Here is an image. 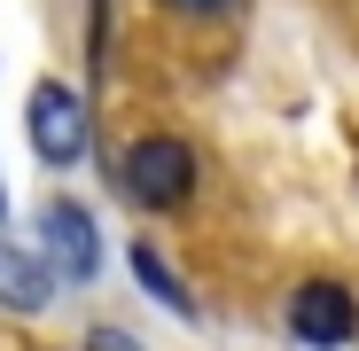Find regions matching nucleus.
<instances>
[{
  "label": "nucleus",
  "instance_id": "7ed1b4c3",
  "mask_svg": "<svg viewBox=\"0 0 359 351\" xmlns=\"http://www.w3.org/2000/svg\"><path fill=\"white\" fill-rule=\"evenodd\" d=\"M289 336L313 343V351H344V343L359 336V305H351V289H336V281H305V289L289 297Z\"/></svg>",
  "mask_w": 359,
  "mask_h": 351
},
{
  "label": "nucleus",
  "instance_id": "1a4fd4ad",
  "mask_svg": "<svg viewBox=\"0 0 359 351\" xmlns=\"http://www.w3.org/2000/svg\"><path fill=\"white\" fill-rule=\"evenodd\" d=\"M0 211H8V188H0Z\"/></svg>",
  "mask_w": 359,
  "mask_h": 351
},
{
  "label": "nucleus",
  "instance_id": "39448f33",
  "mask_svg": "<svg viewBox=\"0 0 359 351\" xmlns=\"http://www.w3.org/2000/svg\"><path fill=\"white\" fill-rule=\"evenodd\" d=\"M47 297H55V266H47V250L0 242V305H8V312H39Z\"/></svg>",
  "mask_w": 359,
  "mask_h": 351
},
{
  "label": "nucleus",
  "instance_id": "f03ea898",
  "mask_svg": "<svg viewBox=\"0 0 359 351\" xmlns=\"http://www.w3.org/2000/svg\"><path fill=\"white\" fill-rule=\"evenodd\" d=\"M24 125H32V149H39L47 164H79V156H86V141H94L86 94H79V86H63V78L32 86V102H24Z\"/></svg>",
  "mask_w": 359,
  "mask_h": 351
},
{
  "label": "nucleus",
  "instance_id": "6e6552de",
  "mask_svg": "<svg viewBox=\"0 0 359 351\" xmlns=\"http://www.w3.org/2000/svg\"><path fill=\"white\" fill-rule=\"evenodd\" d=\"M86 351H141V343H133L126 328H94V336H86Z\"/></svg>",
  "mask_w": 359,
  "mask_h": 351
},
{
  "label": "nucleus",
  "instance_id": "0eeeda50",
  "mask_svg": "<svg viewBox=\"0 0 359 351\" xmlns=\"http://www.w3.org/2000/svg\"><path fill=\"white\" fill-rule=\"evenodd\" d=\"M164 8H180V16H234L243 0H164Z\"/></svg>",
  "mask_w": 359,
  "mask_h": 351
},
{
  "label": "nucleus",
  "instance_id": "20e7f679",
  "mask_svg": "<svg viewBox=\"0 0 359 351\" xmlns=\"http://www.w3.org/2000/svg\"><path fill=\"white\" fill-rule=\"evenodd\" d=\"M39 250H47L55 273H71V281H94V273H102V234H94V219H86L79 203H47Z\"/></svg>",
  "mask_w": 359,
  "mask_h": 351
},
{
  "label": "nucleus",
  "instance_id": "423d86ee",
  "mask_svg": "<svg viewBox=\"0 0 359 351\" xmlns=\"http://www.w3.org/2000/svg\"><path fill=\"white\" fill-rule=\"evenodd\" d=\"M126 258H133V273H141V289H149V297H164L172 312H188V320H196V297H188V281H172V266H164V250H149V242H133Z\"/></svg>",
  "mask_w": 359,
  "mask_h": 351
},
{
  "label": "nucleus",
  "instance_id": "f257e3e1",
  "mask_svg": "<svg viewBox=\"0 0 359 351\" xmlns=\"http://www.w3.org/2000/svg\"><path fill=\"white\" fill-rule=\"evenodd\" d=\"M117 188H126L133 203H149V211H180V203L196 195V156H188V141H172V133L133 141L126 156H117Z\"/></svg>",
  "mask_w": 359,
  "mask_h": 351
}]
</instances>
